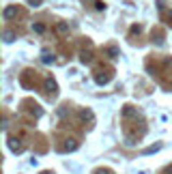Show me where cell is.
<instances>
[{"instance_id": "cell-1", "label": "cell", "mask_w": 172, "mask_h": 174, "mask_svg": "<svg viewBox=\"0 0 172 174\" xmlns=\"http://www.w3.org/2000/svg\"><path fill=\"white\" fill-rule=\"evenodd\" d=\"M19 11H17V7H7L5 9V19H11V17H15Z\"/></svg>"}, {"instance_id": "cell-2", "label": "cell", "mask_w": 172, "mask_h": 174, "mask_svg": "<svg viewBox=\"0 0 172 174\" xmlns=\"http://www.w3.org/2000/svg\"><path fill=\"white\" fill-rule=\"evenodd\" d=\"M9 146H11L13 153H22V151H24V146H22V144H15V140H9Z\"/></svg>"}, {"instance_id": "cell-3", "label": "cell", "mask_w": 172, "mask_h": 174, "mask_svg": "<svg viewBox=\"0 0 172 174\" xmlns=\"http://www.w3.org/2000/svg\"><path fill=\"white\" fill-rule=\"evenodd\" d=\"M45 86H47V90L56 92V82H54V80H47V82H45Z\"/></svg>"}, {"instance_id": "cell-4", "label": "cell", "mask_w": 172, "mask_h": 174, "mask_svg": "<svg viewBox=\"0 0 172 174\" xmlns=\"http://www.w3.org/2000/svg\"><path fill=\"white\" fill-rule=\"evenodd\" d=\"M43 62H54V56H50V54H43Z\"/></svg>"}, {"instance_id": "cell-5", "label": "cell", "mask_w": 172, "mask_h": 174, "mask_svg": "<svg viewBox=\"0 0 172 174\" xmlns=\"http://www.w3.org/2000/svg\"><path fill=\"white\" fill-rule=\"evenodd\" d=\"M5 41L11 43V41H13V32H5Z\"/></svg>"}, {"instance_id": "cell-6", "label": "cell", "mask_w": 172, "mask_h": 174, "mask_svg": "<svg viewBox=\"0 0 172 174\" xmlns=\"http://www.w3.org/2000/svg\"><path fill=\"white\" fill-rule=\"evenodd\" d=\"M58 32H67V26H65V24H58Z\"/></svg>"}, {"instance_id": "cell-7", "label": "cell", "mask_w": 172, "mask_h": 174, "mask_svg": "<svg viewBox=\"0 0 172 174\" xmlns=\"http://www.w3.org/2000/svg\"><path fill=\"white\" fill-rule=\"evenodd\" d=\"M32 30H37V32H43V26H41V24H37V26H32Z\"/></svg>"}, {"instance_id": "cell-8", "label": "cell", "mask_w": 172, "mask_h": 174, "mask_svg": "<svg viewBox=\"0 0 172 174\" xmlns=\"http://www.w3.org/2000/svg\"><path fill=\"white\" fill-rule=\"evenodd\" d=\"M28 2H30L32 7H39V5H41V0H28Z\"/></svg>"}, {"instance_id": "cell-9", "label": "cell", "mask_w": 172, "mask_h": 174, "mask_svg": "<svg viewBox=\"0 0 172 174\" xmlns=\"http://www.w3.org/2000/svg\"><path fill=\"white\" fill-rule=\"evenodd\" d=\"M170 17H172V13H170Z\"/></svg>"}, {"instance_id": "cell-10", "label": "cell", "mask_w": 172, "mask_h": 174, "mask_svg": "<svg viewBox=\"0 0 172 174\" xmlns=\"http://www.w3.org/2000/svg\"><path fill=\"white\" fill-rule=\"evenodd\" d=\"M43 174H47V172H43Z\"/></svg>"}]
</instances>
